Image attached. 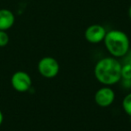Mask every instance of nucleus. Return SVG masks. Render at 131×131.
Instances as JSON below:
<instances>
[{
	"label": "nucleus",
	"mask_w": 131,
	"mask_h": 131,
	"mask_svg": "<svg viewBox=\"0 0 131 131\" xmlns=\"http://www.w3.org/2000/svg\"><path fill=\"white\" fill-rule=\"evenodd\" d=\"M12 86L19 93H25L31 89V78L26 72L17 71L12 75Z\"/></svg>",
	"instance_id": "obj_4"
},
{
	"label": "nucleus",
	"mask_w": 131,
	"mask_h": 131,
	"mask_svg": "<svg viewBox=\"0 0 131 131\" xmlns=\"http://www.w3.org/2000/svg\"><path fill=\"white\" fill-rule=\"evenodd\" d=\"M9 42V36L6 31L0 30V47H5Z\"/></svg>",
	"instance_id": "obj_10"
},
{
	"label": "nucleus",
	"mask_w": 131,
	"mask_h": 131,
	"mask_svg": "<svg viewBox=\"0 0 131 131\" xmlns=\"http://www.w3.org/2000/svg\"><path fill=\"white\" fill-rule=\"evenodd\" d=\"M39 73L45 78H54L60 70L59 63L52 57H44L38 63Z\"/></svg>",
	"instance_id": "obj_3"
},
{
	"label": "nucleus",
	"mask_w": 131,
	"mask_h": 131,
	"mask_svg": "<svg viewBox=\"0 0 131 131\" xmlns=\"http://www.w3.org/2000/svg\"><path fill=\"white\" fill-rule=\"evenodd\" d=\"M115 100V93L110 86H103L97 90L94 94L95 103L102 108L111 106Z\"/></svg>",
	"instance_id": "obj_5"
},
{
	"label": "nucleus",
	"mask_w": 131,
	"mask_h": 131,
	"mask_svg": "<svg viewBox=\"0 0 131 131\" xmlns=\"http://www.w3.org/2000/svg\"><path fill=\"white\" fill-rule=\"evenodd\" d=\"M3 119H4V116H3V113H2V111H0V125H1V124H2Z\"/></svg>",
	"instance_id": "obj_11"
},
{
	"label": "nucleus",
	"mask_w": 131,
	"mask_h": 131,
	"mask_svg": "<svg viewBox=\"0 0 131 131\" xmlns=\"http://www.w3.org/2000/svg\"><path fill=\"white\" fill-rule=\"evenodd\" d=\"M93 73L99 83L106 86L113 85L121 79V64L113 57L103 58L96 63Z\"/></svg>",
	"instance_id": "obj_1"
},
{
	"label": "nucleus",
	"mask_w": 131,
	"mask_h": 131,
	"mask_svg": "<svg viewBox=\"0 0 131 131\" xmlns=\"http://www.w3.org/2000/svg\"><path fill=\"white\" fill-rule=\"evenodd\" d=\"M15 15L8 9H0V30L6 31L15 24Z\"/></svg>",
	"instance_id": "obj_7"
},
{
	"label": "nucleus",
	"mask_w": 131,
	"mask_h": 131,
	"mask_svg": "<svg viewBox=\"0 0 131 131\" xmlns=\"http://www.w3.org/2000/svg\"><path fill=\"white\" fill-rule=\"evenodd\" d=\"M105 47L113 58H122L129 49V39L124 31L120 30H111L106 32L103 40Z\"/></svg>",
	"instance_id": "obj_2"
},
{
	"label": "nucleus",
	"mask_w": 131,
	"mask_h": 131,
	"mask_svg": "<svg viewBox=\"0 0 131 131\" xmlns=\"http://www.w3.org/2000/svg\"><path fill=\"white\" fill-rule=\"evenodd\" d=\"M122 108L127 116L131 118V93L127 94L122 101Z\"/></svg>",
	"instance_id": "obj_8"
},
{
	"label": "nucleus",
	"mask_w": 131,
	"mask_h": 131,
	"mask_svg": "<svg viewBox=\"0 0 131 131\" xmlns=\"http://www.w3.org/2000/svg\"><path fill=\"white\" fill-rule=\"evenodd\" d=\"M107 31L101 24H92L86 28L84 31V38L92 44H97L103 41Z\"/></svg>",
	"instance_id": "obj_6"
},
{
	"label": "nucleus",
	"mask_w": 131,
	"mask_h": 131,
	"mask_svg": "<svg viewBox=\"0 0 131 131\" xmlns=\"http://www.w3.org/2000/svg\"><path fill=\"white\" fill-rule=\"evenodd\" d=\"M128 16H129V18H130V20H131V6H129V9H128Z\"/></svg>",
	"instance_id": "obj_12"
},
{
	"label": "nucleus",
	"mask_w": 131,
	"mask_h": 131,
	"mask_svg": "<svg viewBox=\"0 0 131 131\" xmlns=\"http://www.w3.org/2000/svg\"><path fill=\"white\" fill-rule=\"evenodd\" d=\"M121 79L125 81H131V64L127 63L121 65Z\"/></svg>",
	"instance_id": "obj_9"
}]
</instances>
